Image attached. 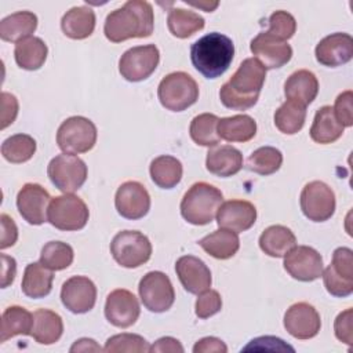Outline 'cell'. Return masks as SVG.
I'll return each instance as SVG.
<instances>
[{
  "mask_svg": "<svg viewBox=\"0 0 353 353\" xmlns=\"http://www.w3.org/2000/svg\"><path fill=\"white\" fill-rule=\"evenodd\" d=\"M154 28L153 7L148 1L130 0L108 14L103 33L112 43L149 37Z\"/></svg>",
  "mask_w": 353,
  "mask_h": 353,
  "instance_id": "obj_1",
  "label": "cell"
},
{
  "mask_svg": "<svg viewBox=\"0 0 353 353\" xmlns=\"http://www.w3.org/2000/svg\"><path fill=\"white\" fill-rule=\"evenodd\" d=\"M266 79V69L255 58L244 59L233 76L221 87L219 98L223 106L233 110H247L259 98Z\"/></svg>",
  "mask_w": 353,
  "mask_h": 353,
  "instance_id": "obj_2",
  "label": "cell"
},
{
  "mask_svg": "<svg viewBox=\"0 0 353 353\" xmlns=\"http://www.w3.org/2000/svg\"><path fill=\"white\" fill-rule=\"evenodd\" d=\"M233 57L234 44L232 39L218 32L200 37L190 47V61L205 79L222 76L229 69Z\"/></svg>",
  "mask_w": 353,
  "mask_h": 353,
  "instance_id": "obj_3",
  "label": "cell"
},
{
  "mask_svg": "<svg viewBox=\"0 0 353 353\" xmlns=\"http://www.w3.org/2000/svg\"><path fill=\"white\" fill-rule=\"evenodd\" d=\"M222 203L223 194L218 188L207 182H196L182 197L181 215L192 225H207L215 218Z\"/></svg>",
  "mask_w": 353,
  "mask_h": 353,
  "instance_id": "obj_4",
  "label": "cell"
},
{
  "mask_svg": "<svg viewBox=\"0 0 353 353\" xmlns=\"http://www.w3.org/2000/svg\"><path fill=\"white\" fill-rule=\"evenodd\" d=\"M157 97L160 103L171 112H182L199 99L196 80L185 72H172L161 79Z\"/></svg>",
  "mask_w": 353,
  "mask_h": 353,
  "instance_id": "obj_5",
  "label": "cell"
},
{
  "mask_svg": "<svg viewBox=\"0 0 353 353\" xmlns=\"http://www.w3.org/2000/svg\"><path fill=\"white\" fill-rule=\"evenodd\" d=\"M97 127L84 116H72L62 121L57 131V143L63 153L79 154L91 150L97 143Z\"/></svg>",
  "mask_w": 353,
  "mask_h": 353,
  "instance_id": "obj_6",
  "label": "cell"
},
{
  "mask_svg": "<svg viewBox=\"0 0 353 353\" xmlns=\"http://www.w3.org/2000/svg\"><path fill=\"white\" fill-rule=\"evenodd\" d=\"M90 218L87 204L72 193L52 197L47 211V221L57 229L73 232L83 229Z\"/></svg>",
  "mask_w": 353,
  "mask_h": 353,
  "instance_id": "obj_7",
  "label": "cell"
},
{
  "mask_svg": "<svg viewBox=\"0 0 353 353\" xmlns=\"http://www.w3.org/2000/svg\"><path fill=\"white\" fill-rule=\"evenodd\" d=\"M110 254L120 266L135 269L150 259L152 244L138 230H121L112 239Z\"/></svg>",
  "mask_w": 353,
  "mask_h": 353,
  "instance_id": "obj_8",
  "label": "cell"
},
{
  "mask_svg": "<svg viewBox=\"0 0 353 353\" xmlns=\"http://www.w3.org/2000/svg\"><path fill=\"white\" fill-rule=\"evenodd\" d=\"M47 175L58 190L62 193H73L84 185L88 170L80 157L62 153L51 159L47 167Z\"/></svg>",
  "mask_w": 353,
  "mask_h": 353,
  "instance_id": "obj_9",
  "label": "cell"
},
{
  "mask_svg": "<svg viewBox=\"0 0 353 353\" xmlns=\"http://www.w3.org/2000/svg\"><path fill=\"white\" fill-rule=\"evenodd\" d=\"M138 292L143 306L154 313L167 312L175 301V291L170 277L159 270L149 272L141 279Z\"/></svg>",
  "mask_w": 353,
  "mask_h": 353,
  "instance_id": "obj_10",
  "label": "cell"
},
{
  "mask_svg": "<svg viewBox=\"0 0 353 353\" xmlns=\"http://www.w3.org/2000/svg\"><path fill=\"white\" fill-rule=\"evenodd\" d=\"M160 52L154 44L137 46L127 50L119 61V72L127 81L146 80L159 66Z\"/></svg>",
  "mask_w": 353,
  "mask_h": 353,
  "instance_id": "obj_11",
  "label": "cell"
},
{
  "mask_svg": "<svg viewBox=\"0 0 353 353\" xmlns=\"http://www.w3.org/2000/svg\"><path fill=\"white\" fill-rule=\"evenodd\" d=\"M299 203L303 215L313 222L328 221L336 205L334 190L321 181L306 183L301 192Z\"/></svg>",
  "mask_w": 353,
  "mask_h": 353,
  "instance_id": "obj_12",
  "label": "cell"
},
{
  "mask_svg": "<svg viewBox=\"0 0 353 353\" xmlns=\"http://www.w3.org/2000/svg\"><path fill=\"white\" fill-rule=\"evenodd\" d=\"M284 269L295 280L314 281L323 273V256L309 245H295L284 255Z\"/></svg>",
  "mask_w": 353,
  "mask_h": 353,
  "instance_id": "obj_13",
  "label": "cell"
},
{
  "mask_svg": "<svg viewBox=\"0 0 353 353\" xmlns=\"http://www.w3.org/2000/svg\"><path fill=\"white\" fill-rule=\"evenodd\" d=\"M117 212L125 219H141L150 210V196L146 188L137 181L121 183L114 196Z\"/></svg>",
  "mask_w": 353,
  "mask_h": 353,
  "instance_id": "obj_14",
  "label": "cell"
},
{
  "mask_svg": "<svg viewBox=\"0 0 353 353\" xmlns=\"http://www.w3.org/2000/svg\"><path fill=\"white\" fill-rule=\"evenodd\" d=\"M141 313L137 296L124 288L113 290L105 302V317L117 328H128L138 320Z\"/></svg>",
  "mask_w": 353,
  "mask_h": 353,
  "instance_id": "obj_15",
  "label": "cell"
},
{
  "mask_svg": "<svg viewBox=\"0 0 353 353\" xmlns=\"http://www.w3.org/2000/svg\"><path fill=\"white\" fill-rule=\"evenodd\" d=\"M61 301L72 313H87L95 306L97 287L94 281L85 276H73L62 284Z\"/></svg>",
  "mask_w": 353,
  "mask_h": 353,
  "instance_id": "obj_16",
  "label": "cell"
},
{
  "mask_svg": "<svg viewBox=\"0 0 353 353\" xmlns=\"http://www.w3.org/2000/svg\"><path fill=\"white\" fill-rule=\"evenodd\" d=\"M50 201V193L39 183H25L17 194L18 212L30 225H41L47 221Z\"/></svg>",
  "mask_w": 353,
  "mask_h": 353,
  "instance_id": "obj_17",
  "label": "cell"
},
{
  "mask_svg": "<svg viewBox=\"0 0 353 353\" xmlns=\"http://www.w3.org/2000/svg\"><path fill=\"white\" fill-rule=\"evenodd\" d=\"M284 328L296 339H310L319 334L321 319L314 306L307 302H298L287 309Z\"/></svg>",
  "mask_w": 353,
  "mask_h": 353,
  "instance_id": "obj_18",
  "label": "cell"
},
{
  "mask_svg": "<svg viewBox=\"0 0 353 353\" xmlns=\"http://www.w3.org/2000/svg\"><path fill=\"white\" fill-rule=\"evenodd\" d=\"M251 52L255 55L265 69H279L290 62L292 48L287 41H283L268 32H262L251 40Z\"/></svg>",
  "mask_w": 353,
  "mask_h": 353,
  "instance_id": "obj_19",
  "label": "cell"
},
{
  "mask_svg": "<svg viewBox=\"0 0 353 353\" xmlns=\"http://www.w3.org/2000/svg\"><path fill=\"white\" fill-rule=\"evenodd\" d=\"M320 65L336 68L347 63L353 58V39L347 33H332L319 41L314 50Z\"/></svg>",
  "mask_w": 353,
  "mask_h": 353,
  "instance_id": "obj_20",
  "label": "cell"
},
{
  "mask_svg": "<svg viewBox=\"0 0 353 353\" xmlns=\"http://www.w3.org/2000/svg\"><path fill=\"white\" fill-rule=\"evenodd\" d=\"M175 272L182 287L189 294L199 295L211 287L212 279L208 266L194 255H183L175 262Z\"/></svg>",
  "mask_w": 353,
  "mask_h": 353,
  "instance_id": "obj_21",
  "label": "cell"
},
{
  "mask_svg": "<svg viewBox=\"0 0 353 353\" xmlns=\"http://www.w3.org/2000/svg\"><path fill=\"white\" fill-rule=\"evenodd\" d=\"M256 221V208L247 200H229L221 204L216 212V223L219 228L233 230L236 233L248 230Z\"/></svg>",
  "mask_w": 353,
  "mask_h": 353,
  "instance_id": "obj_22",
  "label": "cell"
},
{
  "mask_svg": "<svg viewBox=\"0 0 353 353\" xmlns=\"http://www.w3.org/2000/svg\"><path fill=\"white\" fill-rule=\"evenodd\" d=\"M205 168L221 178L236 175L243 168V154L230 145L212 146L207 153Z\"/></svg>",
  "mask_w": 353,
  "mask_h": 353,
  "instance_id": "obj_23",
  "label": "cell"
},
{
  "mask_svg": "<svg viewBox=\"0 0 353 353\" xmlns=\"http://www.w3.org/2000/svg\"><path fill=\"white\" fill-rule=\"evenodd\" d=\"M319 94V80L307 69H299L290 74L284 83V95L288 101L298 102L303 106L312 103Z\"/></svg>",
  "mask_w": 353,
  "mask_h": 353,
  "instance_id": "obj_24",
  "label": "cell"
},
{
  "mask_svg": "<svg viewBox=\"0 0 353 353\" xmlns=\"http://www.w3.org/2000/svg\"><path fill=\"white\" fill-rule=\"evenodd\" d=\"M95 12L85 6L73 7L61 19V29L69 39L83 40L92 34L95 29Z\"/></svg>",
  "mask_w": 353,
  "mask_h": 353,
  "instance_id": "obj_25",
  "label": "cell"
},
{
  "mask_svg": "<svg viewBox=\"0 0 353 353\" xmlns=\"http://www.w3.org/2000/svg\"><path fill=\"white\" fill-rule=\"evenodd\" d=\"M52 280L51 269L41 265V262H32L25 268L21 288L28 298L40 299L51 292Z\"/></svg>",
  "mask_w": 353,
  "mask_h": 353,
  "instance_id": "obj_26",
  "label": "cell"
},
{
  "mask_svg": "<svg viewBox=\"0 0 353 353\" xmlns=\"http://www.w3.org/2000/svg\"><path fill=\"white\" fill-rule=\"evenodd\" d=\"M345 127L336 120L334 109L330 105L321 106L313 119L310 127V138L313 142L327 145L338 141L343 134Z\"/></svg>",
  "mask_w": 353,
  "mask_h": 353,
  "instance_id": "obj_27",
  "label": "cell"
},
{
  "mask_svg": "<svg viewBox=\"0 0 353 353\" xmlns=\"http://www.w3.org/2000/svg\"><path fill=\"white\" fill-rule=\"evenodd\" d=\"M296 245V237L284 225H272L259 236L261 250L273 258H281Z\"/></svg>",
  "mask_w": 353,
  "mask_h": 353,
  "instance_id": "obj_28",
  "label": "cell"
},
{
  "mask_svg": "<svg viewBox=\"0 0 353 353\" xmlns=\"http://www.w3.org/2000/svg\"><path fill=\"white\" fill-rule=\"evenodd\" d=\"M63 332V323L58 313L50 309H37L33 313L32 336L40 345H52L59 341Z\"/></svg>",
  "mask_w": 353,
  "mask_h": 353,
  "instance_id": "obj_29",
  "label": "cell"
},
{
  "mask_svg": "<svg viewBox=\"0 0 353 353\" xmlns=\"http://www.w3.org/2000/svg\"><path fill=\"white\" fill-rule=\"evenodd\" d=\"M199 245L215 259H229L239 251L240 239L236 232L219 228L199 240Z\"/></svg>",
  "mask_w": 353,
  "mask_h": 353,
  "instance_id": "obj_30",
  "label": "cell"
},
{
  "mask_svg": "<svg viewBox=\"0 0 353 353\" xmlns=\"http://www.w3.org/2000/svg\"><path fill=\"white\" fill-rule=\"evenodd\" d=\"M47 44L36 36H29L19 40L14 48L15 62L25 70L40 69L47 59Z\"/></svg>",
  "mask_w": 353,
  "mask_h": 353,
  "instance_id": "obj_31",
  "label": "cell"
},
{
  "mask_svg": "<svg viewBox=\"0 0 353 353\" xmlns=\"http://www.w3.org/2000/svg\"><path fill=\"white\" fill-rule=\"evenodd\" d=\"M37 28V17L30 11L14 12L0 22V37L4 41L18 43L19 40L32 36Z\"/></svg>",
  "mask_w": 353,
  "mask_h": 353,
  "instance_id": "obj_32",
  "label": "cell"
},
{
  "mask_svg": "<svg viewBox=\"0 0 353 353\" xmlns=\"http://www.w3.org/2000/svg\"><path fill=\"white\" fill-rule=\"evenodd\" d=\"M218 135L228 142H247L256 134V121L248 114H234L219 119Z\"/></svg>",
  "mask_w": 353,
  "mask_h": 353,
  "instance_id": "obj_33",
  "label": "cell"
},
{
  "mask_svg": "<svg viewBox=\"0 0 353 353\" xmlns=\"http://www.w3.org/2000/svg\"><path fill=\"white\" fill-rule=\"evenodd\" d=\"M152 181L161 189H172L176 186L183 174L182 163L170 154H163L152 160L149 167Z\"/></svg>",
  "mask_w": 353,
  "mask_h": 353,
  "instance_id": "obj_34",
  "label": "cell"
},
{
  "mask_svg": "<svg viewBox=\"0 0 353 353\" xmlns=\"http://www.w3.org/2000/svg\"><path fill=\"white\" fill-rule=\"evenodd\" d=\"M33 328V314L22 306H8L1 316L0 342L17 335H30Z\"/></svg>",
  "mask_w": 353,
  "mask_h": 353,
  "instance_id": "obj_35",
  "label": "cell"
},
{
  "mask_svg": "<svg viewBox=\"0 0 353 353\" xmlns=\"http://www.w3.org/2000/svg\"><path fill=\"white\" fill-rule=\"evenodd\" d=\"M205 21L194 11L185 8H171L167 17V26L172 36L178 39H188L196 32L201 30Z\"/></svg>",
  "mask_w": 353,
  "mask_h": 353,
  "instance_id": "obj_36",
  "label": "cell"
},
{
  "mask_svg": "<svg viewBox=\"0 0 353 353\" xmlns=\"http://www.w3.org/2000/svg\"><path fill=\"white\" fill-rule=\"evenodd\" d=\"M305 119L306 106L287 99L274 113V125L280 132L294 135L302 130Z\"/></svg>",
  "mask_w": 353,
  "mask_h": 353,
  "instance_id": "obj_37",
  "label": "cell"
},
{
  "mask_svg": "<svg viewBox=\"0 0 353 353\" xmlns=\"http://www.w3.org/2000/svg\"><path fill=\"white\" fill-rule=\"evenodd\" d=\"M218 121H219L218 116L212 113H201L193 117L189 127V134L193 142L207 148L216 146L221 141L216 130Z\"/></svg>",
  "mask_w": 353,
  "mask_h": 353,
  "instance_id": "obj_38",
  "label": "cell"
},
{
  "mask_svg": "<svg viewBox=\"0 0 353 353\" xmlns=\"http://www.w3.org/2000/svg\"><path fill=\"white\" fill-rule=\"evenodd\" d=\"M36 141L28 134H15L8 137L1 145L3 157L14 164H21L33 157L36 153Z\"/></svg>",
  "mask_w": 353,
  "mask_h": 353,
  "instance_id": "obj_39",
  "label": "cell"
},
{
  "mask_svg": "<svg viewBox=\"0 0 353 353\" xmlns=\"http://www.w3.org/2000/svg\"><path fill=\"white\" fill-rule=\"evenodd\" d=\"M283 153L273 146H262L254 150L247 159V170L259 175H272L280 170Z\"/></svg>",
  "mask_w": 353,
  "mask_h": 353,
  "instance_id": "obj_40",
  "label": "cell"
},
{
  "mask_svg": "<svg viewBox=\"0 0 353 353\" xmlns=\"http://www.w3.org/2000/svg\"><path fill=\"white\" fill-rule=\"evenodd\" d=\"M73 248L63 241H48L40 254V262L51 270H63L73 262Z\"/></svg>",
  "mask_w": 353,
  "mask_h": 353,
  "instance_id": "obj_41",
  "label": "cell"
},
{
  "mask_svg": "<svg viewBox=\"0 0 353 353\" xmlns=\"http://www.w3.org/2000/svg\"><path fill=\"white\" fill-rule=\"evenodd\" d=\"M150 346L148 341L137 334H117L110 336L103 350L108 353H116V352H135V353H146L149 352Z\"/></svg>",
  "mask_w": 353,
  "mask_h": 353,
  "instance_id": "obj_42",
  "label": "cell"
},
{
  "mask_svg": "<svg viewBox=\"0 0 353 353\" xmlns=\"http://www.w3.org/2000/svg\"><path fill=\"white\" fill-rule=\"evenodd\" d=\"M295 30H296V22L290 12L279 10L269 17V29H268L269 34L283 41H287L294 36Z\"/></svg>",
  "mask_w": 353,
  "mask_h": 353,
  "instance_id": "obj_43",
  "label": "cell"
},
{
  "mask_svg": "<svg viewBox=\"0 0 353 353\" xmlns=\"http://www.w3.org/2000/svg\"><path fill=\"white\" fill-rule=\"evenodd\" d=\"M321 276H323V283H324L327 292L331 294L332 296L345 298L353 292V281L346 280V279L341 277L339 274H336L330 265L325 268V270L321 273Z\"/></svg>",
  "mask_w": 353,
  "mask_h": 353,
  "instance_id": "obj_44",
  "label": "cell"
},
{
  "mask_svg": "<svg viewBox=\"0 0 353 353\" xmlns=\"http://www.w3.org/2000/svg\"><path fill=\"white\" fill-rule=\"evenodd\" d=\"M222 309V298L215 290H205L199 294L194 312L199 319H208Z\"/></svg>",
  "mask_w": 353,
  "mask_h": 353,
  "instance_id": "obj_45",
  "label": "cell"
},
{
  "mask_svg": "<svg viewBox=\"0 0 353 353\" xmlns=\"http://www.w3.org/2000/svg\"><path fill=\"white\" fill-rule=\"evenodd\" d=\"M332 270L346 280L353 281V251L347 247H339L332 254L330 263Z\"/></svg>",
  "mask_w": 353,
  "mask_h": 353,
  "instance_id": "obj_46",
  "label": "cell"
},
{
  "mask_svg": "<svg viewBox=\"0 0 353 353\" xmlns=\"http://www.w3.org/2000/svg\"><path fill=\"white\" fill-rule=\"evenodd\" d=\"M352 101H353V92L350 90H346L341 92L334 105V114L336 120L343 127H352L353 125V110H352Z\"/></svg>",
  "mask_w": 353,
  "mask_h": 353,
  "instance_id": "obj_47",
  "label": "cell"
},
{
  "mask_svg": "<svg viewBox=\"0 0 353 353\" xmlns=\"http://www.w3.org/2000/svg\"><path fill=\"white\" fill-rule=\"evenodd\" d=\"M352 307L341 312L334 323L335 336L349 346L352 345Z\"/></svg>",
  "mask_w": 353,
  "mask_h": 353,
  "instance_id": "obj_48",
  "label": "cell"
},
{
  "mask_svg": "<svg viewBox=\"0 0 353 353\" xmlns=\"http://www.w3.org/2000/svg\"><path fill=\"white\" fill-rule=\"evenodd\" d=\"M272 350V352H279V350H294V347L288 346L284 343L283 339L276 338V336H261L252 339L243 350Z\"/></svg>",
  "mask_w": 353,
  "mask_h": 353,
  "instance_id": "obj_49",
  "label": "cell"
},
{
  "mask_svg": "<svg viewBox=\"0 0 353 353\" xmlns=\"http://www.w3.org/2000/svg\"><path fill=\"white\" fill-rule=\"evenodd\" d=\"M1 106H3V112H1V130H4L10 124H12L14 120L17 119V114H18V99L15 98V95L3 91L1 92Z\"/></svg>",
  "mask_w": 353,
  "mask_h": 353,
  "instance_id": "obj_50",
  "label": "cell"
},
{
  "mask_svg": "<svg viewBox=\"0 0 353 353\" xmlns=\"http://www.w3.org/2000/svg\"><path fill=\"white\" fill-rule=\"evenodd\" d=\"M0 221H1V243H0V248L6 250L11 245H14L17 243L18 239V228L14 222L12 218H10L7 214H1L0 215Z\"/></svg>",
  "mask_w": 353,
  "mask_h": 353,
  "instance_id": "obj_51",
  "label": "cell"
},
{
  "mask_svg": "<svg viewBox=\"0 0 353 353\" xmlns=\"http://www.w3.org/2000/svg\"><path fill=\"white\" fill-rule=\"evenodd\" d=\"M193 352L194 353H208V352L210 353L211 352L226 353L228 352V346L219 338L205 336V338H201L200 341L196 342V345L193 346Z\"/></svg>",
  "mask_w": 353,
  "mask_h": 353,
  "instance_id": "obj_52",
  "label": "cell"
},
{
  "mask_svg": "<svg viewBox=\"0 0 353 353\" xmlns=\"http://www.w3.org/2000/svg\"><path fill=\"white\" fill-rule=\"evenodd\" d=\"M149 352H172V353H182L183 352V346L181 345V342L172 336H163L160 339H157L149 349Z\"/></svg>",
  "mask_w": 353,
  "mask_h": 353,
  "instance_id": "obj_53",
  "label": "cell"
},
{
  "mask_svg": "<svg viewBox=\"0 0 353 353\" xmlns=\"http://www.w3.org/2000/svg\"><path fill=\"white\" fill-rule=\"evenodd\" d=\"M3 261V270H1V288H7L10 284H12L17 273V262L12 256H8L6 254H1Z\"/></svg>",
  "mask_w": 353,
  "mask_h": 353,
  "instance_id": "obj_54",
  "label": "cell"
},
{
  "mask_svg": "<svg viewBox=\"0 0 353 353\" xmlns=\"http://www.w3.org/2000/svg\"><path fill=\"white\" fill-rule=\"evenodd\" d=\"M101 346L97 345V342L94 339H88V338H81L79 341H76L73 343V346L70 347V352H101Z\"/></svg>",
  "mask_w": 353,
  "mask_h": 353,
  "instance_id": "obj_55",
  "label": "cell"
}]
</instances>
